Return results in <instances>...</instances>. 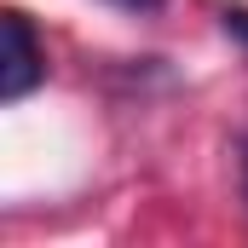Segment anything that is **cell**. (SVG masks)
Returning a JSON list of instances; mask_svg holds the SVG:
<instances>
[{
    "instance_id": "obj_2",
    "label": "cell",
    "mask_w": 248,
    "mask_h": 248,
    "mask_svg": "<svg viewBox=\"0 0 248 248\" xmlns=\"http://www.w3.org/2000/svg\"><path fill=\"white\" fill-rule=\"evenodd\" d=\"M116 6H127V12H156L162 0H116Z\"/></svg>"
},
{
    "instance_id": "obj_1",
    "label": "cell",
    "mask_w": 248,
    "mask_h": 248,
    "mask_svg": "<svg viewBox=\"0 0 248 248\" xmlns=\"http://www.w3.org/2000/svg\"><path fill=\"white\" fill-rule=\"evenodd\" d=\"M0 41H6V52H0V98L17 104L46 75V52H41V41H35L23 12H0Z\"/></svg>"
}]
</instances>
